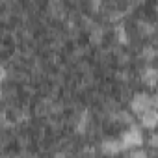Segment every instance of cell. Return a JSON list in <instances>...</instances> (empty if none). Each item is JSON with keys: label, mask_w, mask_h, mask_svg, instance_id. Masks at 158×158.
<instances>
[{"label": "cell", "mask_w": 158, "mask_h": 158, "mask_svg": "<svg viewBox=\"0 0 158 158\" xmlns=\"http://www.w3.org/2000/svg\"><path fill=\"white\" fill-rule=\"evenodd\" d=\"M6 78H8V71H6V67L0 65V82H4Z\"/></svg>", "instance_id": "obj_10"}, {"label": "cell", "mask_w": 158, "mask_h": 158, "mask_svg": "<svg viewBox=\"0 0 158 158\" xmlns=\"http://www.w3.org/2000/svg\"><path fill=\"white\" fill-rule=\"evenodd\" d=\"M156 121H158V114H156V108H149L141 114V125L145 128H154L156 127Z\"/></svg>", "instance_id": "obj_3"}, {"label": "cell", "mask_w": 158, "mask_h": 158, "mask_svg": "<svg viewBox=\"0 0 158 158\" xmlns=\"http://www.w3.org/2000/svg\"><path fill=\"white\" fill-rule=\"evenodd\" d=\"M143 84L149 86V88H154L156 86V69L154 67H147L143 71Z\"/></svg>", "instance_id": "obj_5"}, {"label": "cell", "mask_w": 158, "mask_h": 158, "mask_svg": "<svg viewBox=\"0 0 158 158\" xmlns=\"http://www.w3.org/2000/svg\"><path fill=\"white\" fill-rule=\"evenodd\" d=\"M115 34H117V39H119L121 45H127V43H128V37H127V34H125V26H123V24H117V26H115Z\"/></svg>", "instance_id": "obj_8"}, {"label": "cell", "mask_w": 158, "mask_h": 158, "mask_svg": "<svg viewBox=\"0 0 158 158\" xmlns=\"http://www.w3.org/2000/svg\"><path fill=\"white\" fill-rule=\"evenodd\" d=\"M88 123H89V112H82L80 121H78V125H76V132L78 134H84L86 128H88Z\"/></svg>", "instance_id": "obj_6"}, {"label": "cell", "mask_w": 158, "mask_h": 158, "mask_svg": "<svg viewBox=\"0 0 158 158\" xmlns=\"http://www.w3.org/2000/svg\"><path fill=\"white\" fill-rule=\"evenodd\" d=\"M154 56H156V50H154L152 47H145L143 52H141V58H143V60H149V61L154 60Z\"/></svg>", "instance_id": "obj_9"}, {"label": "cell", "mask_w": 158, "mask_h": 158, "mask_svg": "<svg viewBox=\"0 0 158 158\" xmlns=\"http://www.w3.org/2000/svg\"><path fill=\"white\" fill-rule=\"evenodd\" d=\"M121 149H132V147H139V145H143V136H141V132H139V128H136V127H130L125 134H123V138H121Z\"/></svg>", "instance_id": "obj_2"}, {"label": "cell", "mask_w": 158, "mask_h": 158, "mask_svg": "<svg viewBox=\"0 0 158 158\" xmlns=\"http://www.w3.org/2000/svg\"><path fill=\"white\" fill-rule=\"evenodd\" d=\"M149 108H156V97H151V95H145V93H138L132 99V112L134 114L141 115Z\"/></svg>", "instance_id": "obj_1"}, {"label": "cell", "mask_w": 158, "mask_h": 158, "mask_svg": "<svg viewBox=\"0 0 158 158\" xmlns=\"http://www.w3.org/2000/svg\"><path fill=\"white\" fill-rule=\"evenodd\" d=\"M102 152L104 154H117L119 151H123L121 149V143L119 141H115V139H106V141H102Z\"/></svg>", "instance_id": "obj_4"}, {"label": "cell", "mask_w": 158, "mask_h": 158, "mask_svg": "<svg viewBox=\"0 0 158 158\" xmlns=\"http://www.w3.org/2000/svg\"><path fill=\"white\" fill-rule=\"evenodd\" d=\"M102 37H104V30L102 28H93V32L89 34V39H91V43L93 45H99V43H102Z\"/></svg>", "instance_id": "obj_7"}]
</instances>
